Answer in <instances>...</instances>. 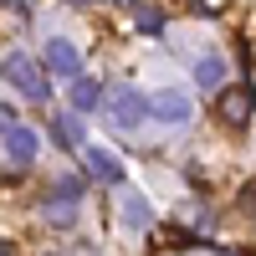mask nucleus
<instances>
[{"instance_id": "nucleus-2", "label": "nucleus", "mask_w": 256, "mask_h": 256, "mask_svg": "<svg viewBox=\"0 0 256 256\" xmlns=\"http://www.w3.org/2000/svg\"><path fill=\"white\" fill-rule=\"evenodd\" d=\"M6 88H16L20 98H31V102H46V98H52L46 72H41L26 52H6Z\"/></svg>"}, {"instance_id": "nucleus-13", "label": "nucleus", "mask_w": 256, "mask_h": 256, "mask_svg": "<svg viewBox=\"0 0 256 256\" xmlns=\"http://www.w3.org/2000/svg\"><path fill=\"white\" fill-rule=\"evenodd\" d=\"M134 20H138V31H148V36H159V31H164V16H159L154 6H144V10L134 16Z\"/></svg>"}, {"instance_id": "nucleus-4", "label": "nucleus", "mask_w": 256, "mask_h": 256, "mask_svg": "<svg viewBox=\"0 0 256 256\" xmlns=\"http://www.w3.org/2000/svg\"><path fill=\"white\" fill-rule=\"evenodd\" d=\"M108 118H113L118 134H134V128L148 118V98L138 88H113L108 92Z\"/></svg>"}, {"instance_id": "nucleus-1", "label": "nucleus", "mask_w": 256, "mask_h": 256, "mask_svg": "<svg viewBox=\"0 0 256 256\" xmlns=\"http://www.w3.org/2000/svg\"><path fill=\"white\" fill-rule=\"evenodd\" d=\"M0 128H6V174H26V169L36 164V154H41L36 128H31V123H20L16 108L0 113Z\"/></svg>"}, {"instance_id": "nucleus-6", "label": "nucleus", "mask_w": 256, "mask_h": 256, "mask_svg": "<svg viewBox=\"0 0 256 256\" xmlns=\"http://www.w3.org/2000/svg\"><path fill=\"white\" fill-rule=\"evenodd\" d=\"M82 159H88V174L98 180V184H123L128 174H123V164H118V154H108V148H98V144H88V148H82Z\"/></svg>"}, {"instance_id": "nucleus-15", "label": "nucleus", "mask_w": 256, "mask_h": 256, "mask_svg": "<svg viewBox=\"0 0 256 256\" xmlns=\"http://www.w3.org/2000/svg\"><path fill=\"white\" fill-rule=\"evenodd\" d=\"M0 256H16V246H0Z\"/></svg>"}, {"instance_id": "nucleus-16", "label": "nucleus", "mask_w": 256, "mask_h": 256, "mask_svg": "<svg viewBox=\"0 0 256 256\" xmlns=\"http://www.w3.org/2000/svg\"><path fill=\"white\" fill-rule=\"evenodd\" d=\"M108 6H134V0H108Z\"/></svg>"}, {"instance_id": "nucleus-5", "label": "nucleus", "mask_w": 256, "mask_h": 256, "mask_svg": "<svg viewBox=\"0 0 256 256\" xmlns=\"http://www.w3.org/2000/svg\"><path fill=\"white\" fill-rule=\"evenodd\" d=\"M41 56H46V72H52V77H67V82H77V77H82V52L72 46L67 36H52Z\"/></svg>"}, {"instance_id": "nucleus-9", "label": "nucleus", "mask_w": 256, "mask_h": 256, "mask_svg": "<svg viewBox=\"0 0 256 256\" xmlns=\"http://www.w3.org/2000/svg\"><path fill=\"white\" fill-rule=\"evenodd\" d=\"M52 144L56 148H82V118L77 113H56L52 118Z\"/></svg>"}, {"instance_id": "nucleus-8", "label": "nucleus", "mask_w": 256, "mask_h": 256, "mask_svg": "<svg viewBox=\"0 0 256 256\" xmlns=\"http://www.w3.org/2000/svg\"><path fill=\"white\" fill-rule=\"evenodd\" d=\"M67 98H72V113H98V108H108L102 82H92V77H77L72 88H67Z\"/></svg>"}, {"instance_id": "nucleus-11", "label": "nucleus", "mask_w": 256, "mask_h": 256, "mask_svg": "<svg viewBox=\"0 0 256 256\" xmlns=\"http://www.w3.org/2000/svg\"><path fill=\"white\" fill-rule=\"evenodd\" d=\"M123 226H128V230H144V226H148V200H144V195H128V200H123Z\"/></svg>"}, {"instance_id": "nucleus-3", "label": "nucleus", "mask_w": 256, "mask_h": 256, "mask_svg": "<svg viewBox=\"0 0 256 256\" xmlns=\"http://www.w3.org/2000/svg\"><path fill=\"white\" fill-rule=\"evenodd\" d=\"M216 118H220L226 128H246V123L256 118V92L246 88V82L220 88V92H216Z\"/></svg>"}, {"instance_id": "nucleus-12", "label": "nucleus", "mask_w": 256, "mask_h": 256, "mask_svg": "<svg viewBox=\"0 0 256 256\" xmlns=\"http://www.w3.org/2000/svg\"><path fill=\"white\" fill-rule=\"evenodd\" d=\"M195 77H200V88H216V82L226 77V67H220V62H216V56H205V62H200V67H195Z\"/></svg>"}, {"instance_id": "nucleus-10", "label": "nucleus", "mask_w": 256, "mask_h": 256, "mask_svg": "<svg viewBox=\"0 0 256 256\" xmlns=\"http://www.w3.org/2000/svg\"><path fill=\"white\" fill-rule=\"evenodd\" d=\"M41 220H46V226H56V230H72V226H77V200L52 195L46 205H41Z\"/></svg>"}, {"instance_id": "nucleus-14", "label": "nucleus", "mask_w": 256, "mask_h": 256, "mask_svg": "<svg viewBox=\"0 0 256 256\" xmlns=\"http://www.w3.org/2000/svg\"><path fill=\"white\" fill-rule=\"evenodd\" d=\"M6 10H10V16H20V20H26V10H31V6H26V0H6Z\"/></svg>"}, {"instance_id": "nucleus-7", "label": "nucleus", "mask_w": 256, "mask_h": 256, "mask_svg": "<svg viewBox=\"0 0 256 256\" xmlns=\"http://www.w3.org/2000/svg\"><path fill=\"white\" fill-rule=\"evenodd\" d=\"M148 118H159V123H190V98L180 88H164L148 98Z\"/></svg>"}]
</instances>
